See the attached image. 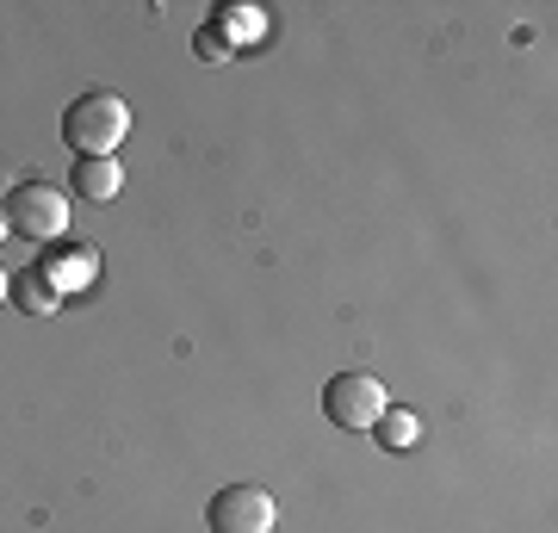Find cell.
<instances>
[{"label": "cell", "instance_id": "cell-1", "mask_svg": "<svg viewBox=\"0 0 558 533\" xmlns=\"http://www.w3.org/2000/svg\"><path fill=\"white\" fill-rule=\"evenodd\" d=\"M131 137V106L106 87H87V94L69 99L62 112V143L75 156H119V143Z\"/></svg>", "mask_w": 558, "mask_h": 533}, {"label": "cell", "instance_id": "cell-2", "mask_svg": "<svg viewBox=\"0 0 558 533\" xmlns=\"http://www.w3.org/2000/svg\"><path fill=\"white\" fill-rule=\"evenodd\" d=\"M0 211H7V230L20 242H57L69 230V198L57 186H44V180L13 186V193L0 198Z\"/></svg>", "mask_w": 558, "mask_h": 533}, {"label": "cell", "instance_id": "cell-3", "mask_svg": "<svg viewBox=\"0 0 558 533\" xmlns=\"http://www.w3.org/2000/svg\"><path fill=\"white\" fill-rule=\"evenodd\" d=\"M385 410H391V403H385V385L373 373H336L323 385V415H329L336 428H348V435L373 428Z\"/></svg>", "mask_w": 558, "mask_h": 533}, {"label": "cell", "instance_id": "cell-4", "mask_svg": "<svg viewBox=\"0 0 558 533\" xmlns=\"http://www.w3.org/2000/svg\"><path fill=\"white\" fill-rule=\"evenodd\" d=\"M274 496L260 490V484H223L218 496H211V509H205V521H211V533H274Z\"/></svg>", "mask_w": 558, "mask_h": 533}, {"label": "cell", "instance_id": "cell-5", "mask_svg": "<svg viewBox=\"0 0 558 533\" xmlns=\"http://www.w3.org/2000/svg\"><path fill=\"white\" fill-rule=\"evenodd\" d=\"M69 186H75L81 198H94V205L119 198V193H124V168H119V156H75V174H69Z\"/></svg>", "mask_w": 558, "mask_h": 533}, {"label": "cell", "instance_id": "cell-6", "mask_svg": "<svg viewBox=\"0 0 558 533\" xmlns=\"http://www.w3.org/2000/svg\"><path fill=\"white\" fill-rule=\"evenodd\" d=\"M7 304L25 316H50L62 304V292L50 286V274H38V267H25V274H13V286H7Z\"/></svg>", "mask_w": 558, "mask_h": 533}, {"label": "cell", "instance_id": "cell-7", "mask_svg": "<svg viewBox=\"0 0 558 533\" xmlns=\"http://www.w3.org/2000/svg\"><path fill=\"white\" fill-rule=\"evenodd\" d=\"M373 440H379L385 453H410V447L422 440V422L410 410H385L379 422H373Z\"/></svg>", "mask_w": 558, "mask_h": 533}, {"label": "cell", "instance_id": "cell-8", "mask_svg": "<svg viewBox=\"0 0 558 533\" xmlns=\"http://www.w3.org/2000/svg\"><path fill=\"white\" fill-rule=\"evenodd\" d=\"M7 286H13V274H0V304H7Z\"/></svg>", "mask_w": 558, "mask_h": 533}, {"label": "cell", "instance_id": "cell-9", "mask_svg": "<svg viewBox=\"0 0 558 533\" xmlns=\"http://www.w3.org/2000/svg\"><path fill=\"white\" fill-rule=\"evenodd\" d=\"M7 237H13V230H7V211H0V242H7Z\"/></svg>", "mask_w": 558, "mask_h": 533}]
</instances>
